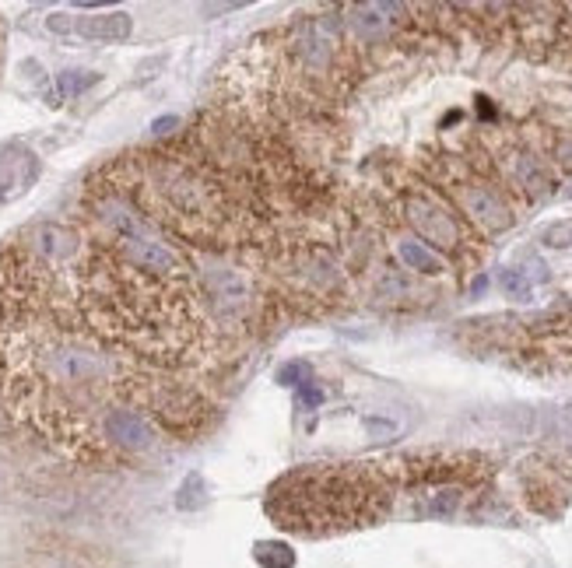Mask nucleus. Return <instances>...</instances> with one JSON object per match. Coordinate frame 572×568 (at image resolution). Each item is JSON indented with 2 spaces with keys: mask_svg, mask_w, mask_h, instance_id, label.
Masks as SVG:
<instances>
[{
  "mask_svg": "<svg viewBox=\"0 0 572 568\" xmlns=\"http://www.w3.org/2000/svg\"><path fill=\"white\" fill-rule=\"evenodd\" d=\"M0 404L14 425L78 463H120L194 435L214 400L109 348L22 236L0 249Z\"/></svg>",
  "mask_w": 572,
  "mask_h": 568,
  "instance_id": "obj_1",
  "label": "nucleus"
},
{
  "mask_svg": "<svg viewBox=\"0 0 572 568\" xmlns=\"http://www.w3.org/2000/svg\"><path fill=\"white\" fill-rule=\"evenodd\" d=\"M397 256H401V263H404L408 271L429 274V278H436V274L446 271L443 260H439L425 243H418V239H397Z\"/></svg>",
  "mask_w": 572,
  "mask_h": 568,
  "instance_id": "obj_7",
  "label": "nucleus"
},
{
  "mask_svg": "<svg viewBox=\"0 0 572 568\" xmlns=\"http://www.w3.org/2000/svg\"><path fill=\"white\" fill-rule=\"evenodd\" d=\"M95 78H99V74H91V71H67V74L60 78V88H64V95H78L88 84H95Z\"/></svg>",
  "mask_w": 572,
  "mask_h": 568,
  "instance_id": "obj_10",
  "label": "nucleus"
},
{
  "mask_svg": "<svg viewBox=\"0 0 572 568\" xmlns=\"http://www.w3.org/2000/svg\"><path fill=\"white\" fill-rule=\"evenodd\" d=\"M544 243L555 245V249H566V245H572V221H562V225H551V228L544 232Z\"/></svg>",
  "mask_w": 572,
  "mask_h": 568,
  "instance_id": "obj_11",
  "label": "nucleus"
},
{
  "mask_svg": "<svg viewBox=\"0 0 572 568\" xmlns=\"http://www.w3.org/2000/svg\"><path fill=\"white\" fill-rule=\"evenodd\" d=\"M197 491H201V478L194 474V478H186V485H183V491H179V505H183V509H197V505L204 502Z\"/></svg>",
  "mask_w": 572,
  "mask_h": 568,
  "instance_id": "obj_12",
  "label": "nucleus"
},
{
  "mask_svg": "<svg viewBox=\"0 0 572 568\" xmlns=\"http://www.w3.org/2000/svg\"><path fill=\"white\" fill-rule=\"evenodd\" d=\"M299 404L302 407H316L324 404V393L313 386V383H299Z\"/></svg>",
  "mask_w": 572,
  "mask_h": 568,
  "instance_id": "obj_13",
  "label": "nucleus"
},
{
  "mask_svg": "<svg viewBox=\"0 0 572 568\" xmlns=\"http://www.w3.org/2000/svg\"><path fill=\"white\" fill-rule=\"evenodd\" d=\"M46 25H49L53 32H74V36L91 39V42H123L130 36V29H134L130 14H123V11H113V14H91V18L49 14Z\"/></svg>",
  "mask_w": 572,
  "mask_h": 568,
  "instance_id": "obj_5",
  "label": "nucleus"
},
{
  "mask_svg": "<svg viewBox=\"0 0 572 568\" xmlns=\"http://www.w3.org/2000/svg\"><path fill=\"white\" fill-rule=\"evenodd\" d=\"M306 372H309V368H306V366H288L285 372L278 375V379H282V383H291V379H302Z\"/></svg>",
  "mask_w": 572,
  "mask_h": 568,
  "instance_id": "obj_15",
  "label": "nucleus"
},
{
  "mask_svg": "<svg viewBox=\"0 0 572 568\" xmlns=\"http://www.w3.org/2000/svg\"><path fill=\"white\" fill-rule=\"evenodd\" d=\"M256 558H260L264 568H291V562H295V555L288 551L285 544H260Z\"/></svg>",
  "mask_w": 572,
  "mask_h": 568,
  "instance_id": "obj_8",
  "label": "nucleus"
},
{
  "mask_svg": "<svg viewBox=\"0 0 572 568\" xmlns=\"http://www.w3.org/2000/svg\"><path fill=\"white\" fill-rule=\"evenodd\" d=\"M397 498V456L359 463H309L271 485L267 516L274 520V527L299 537H337L390 520Z\"/></svg>",
  "mask_w": 572,
  "mask_h": 568,
  "instance_id": "obj_2",
  "label": "nucleus"
},
{
  "mask_svg": "<svg viewBox=\"0 0 572 568\" xmlns=\"http://www.w3.org/2000/svg\"><path fill=\"white\" fill-rule=\"evenodd\" d=\"M183 123H179V116H162V120L152 123V130L159 133V137H165V133H172V130H179Z\"/></svg>",
  "mask_w": 572,
  "mask_h": 568,
  "instance_id": "obj_14",
  "label": "nucleus"
},
{
  "mask_svg": "<svg viewBox=\"0 0 572 568\" xmlns=\"http://www.w3.org/2000/svg\"><path fill=\"white\" fill-rule=\"evenodd\" d=\"M498 284H502V291H506L509 298H516V302H527V298H531V281H527L520 271H502V274H498Z\"/></svg>",
  "mask_w": 572,
  "mask_h": 568,
  "instance_id": "obj_9",
  "label": "nucleus"
},
{
  "mask_svg": "<svg viewBox=\"0 0 572 568\" xmlns=\"http://www.w3.org/2000/svg\"><path fill=\"white\" fill-rule=\"evenodd\" d=\"M397 211H401V218H404V225H408L414 236H421L425 243L439 245L443 253H464V245H467V232H464V225L456 221V214H453L446 203H439L429 190H418V186H411L401 194V201H397Z\"/></svg>",
  "mask_w": 572,
  "mask_h": 568,
  "instance_id": "obj_3",
  "label": "nucleus"
},
{
  "mask_svg": "<svg viewBox=\"0 0 572 568\" xmlns=\"http://www.w3.org/2000/svg\"><path fill=\"white\" fill-rule=\"evenodd\" d=\"M453 197L471 214V221L481 225L485 232H506L513 225V214H509L506 201L491 186H485V183H456Z\"/></svg>",
  "mask_w": 572,
  "mask_h": 568,
  "instance_id": "obj_4",
  "label": "nucleus"
},
{
  "mask_svg": "<svg viewBox=\"0 0 572 568\" xmlns=\"http://www.w3.org/2000/svg\"><path fill=\"white\" fill-rule=\"evenodd\" d=\"M394 14H404V7L401 4H355V7H348L344 29L359 42H376L397 25Z\"/></svg>",
  "mask_w": 572,
  "mask_h": 568,
  "instance_id": "obj_6",
  "label": "nucleus"
}]
</instances>
